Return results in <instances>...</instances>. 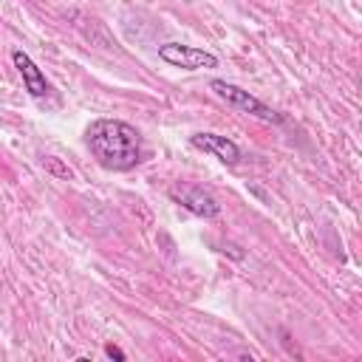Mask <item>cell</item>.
Segmentation results:
<instances>
[{
    "label": "cell",
    "mask_w": 362,
    "mask_h": 362,
    "mask_svg": "<svg viewBox=\"0 0 362 362\" xmlns=\"http://www.w3.org/2000/svg\"><path fill=\"white\" fill-rule=\"evenodd\" d=\"M42 167L48 170V173H54V175H59V178H71V170L59 161V158H54V156H45L42 158Z\"/></svg>",
    "instance_id": "7"
},
{
    "label": "cell",
    "mask_w": 362,
    "mask_h": 362,
    "mask_svg": "<svg viewBox=\"0 0 362 362\" xmlns=\"http://www.w3.org/2000/svg\"><path fill=\"white\" fill-rule=\"evenodd\" d=\"M170 198L198 218H218L221 215V204L215 201V195H209L198 184H175V187H170Z\"/></svg>",
    "instance_id": "4"
},
{
    "label": "cell",
    "mask_w": 362,
    "mask_h": 362,
    "mask_svg": "<svg viewBox=\"0 0 362 362\" xmlns=\"http://www.w3.org/2000/svg\"><path fill=\"white\" fill-rule=\"evenodd\" d=\"M158 57L173 65V68H184V71H201V68H218V57L206 48H195V45H184V42H164L158 45Z\"/></svg>",
    "instance_id": "3"
},
{
    "label": "cell",
    "mask_w": 362,
    "mask_h": 362,
    "mask_svg": "<svg viewBox=\"0 0 362 362\" xmlns=\"http://www.w3.org/2000/svg\"><path fill=\"white\" fill-rule=\"evenodd\" d=\"M11 62H14V68H17V74L23 76V85H25V90L31 93V96H37V99H42V96H48V79H45V74L37 68V62L25 54V51H20V48H14L11 51Z\"/></svg>",
    "instance_id": "6"
},
{
    "label": "cell",
    "mask_w": 362,
    "mask_h": 362,
    "mask_svg": "<svg viewBox=\"0 0 362 362\" xmlns=\"http://www.w3.org/2000/svg\"><path fill=\"white\" fill-rule=\"evenodd\" d=\"M85 144L96 164L110 173H127L144 156L141 133L122 119H93L85 130Z\"/></svg>",
    "instance_id": "1"
},
{
    "label": "cell",
    "mask_w": 362,
    "mask_h": 362,
    "mask_svg": "<svg viewBox=\"0 0 362 362\" xmlns=\"http://www.w3.org/2000/svg\"><path fill=\"white\" fill-rule=\"evenodd\" d=\"M105 354H107L110 359H119V362H124V359H127V354H124L122 348H116V345H105Z\"/></svg>",
    "instance_id": "8"
},
{
    "label": "cell",
    "mask_w": 362,
    "mask_h": 362,
    "mask_svg": "<svg viewBox=\"0 0 362 362\" xmlns=\"http://www.w3.org/2000/svg\"><path fill=\"white\" fill-rule=\"evenodd\" d=\"M189 144H192L195 150H204V153L215 156L218 161H223V164H229V167L240 161V147H238L232 139H226V136H218V133H195V136L189 139Z\"/></svg>",
    "instance_id": "5"
},
{
    "label": "cell",
    "mask_w": 362,
    "mask_h": 362,
    "mask_svg": "<svg viewBox=\"0 0 362 362\" xmlns=\"http://www.w3.org/2000/svg\"><path fill=\"white\" fill-rule=\"evenodd\" d=\"M209 88H212V93H215L218 99H223L229 107H235V110H240V113L257 116V119H263V122H283L280 113H274V110H272L269 105H263L257 96H252L249 90H243V88H238V85H232V82H226V79H212Z\"/></svg>",
    "instance_id": "2"
}]
</instances>
